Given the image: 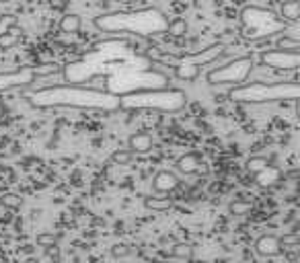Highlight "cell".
<instances>
[{
  "label": "cell",
  "mask_w": 300,
  "mask_h": 263,
  "mask_svg": "<svg viewBox=\"0 0 300 263\" xmlns=\"http://www.w3.org/2000/svg\"><path fill=\"white\" fill-rule=\"evenodd\" d=\"M277 181H282V171H280L277 167H273L271 163H269L263 171H259V173L255 175V183H257L259 187H273Z\"/></svg>",
  "instance_id": "obj_15"
},
{
  "label": "cell",
  "mask_w": 300,
  "mask_h": 263,
  "mask_svg": "<svg viewBox=\"0 0 300 263\" xmlns=\"http://www.w3.org/2000/svg\"><path fill=\"white\" fill-rule=\"evenodd\" d=\"M27 101L35 109H95L113 113L119 109V97L87 84H54L35 89Z\"/></svg>",
  "instance_id": "obj_2"
},
{
  "label": "cell",
  "mask_w": 300,
  "mask_h": 263,
  "mask_svg": "<svg viewBox=\"0 0 300 263\" xmlns=\"http://www.w3.org/2000/svg\"><path fill=\"white\" fill-rule=\"evenodd\" d=\"M288 29V23L277 17L273 11L261 9V7H245L241 11V35L247 41H263L273 37L275 33H284Z\"/></svg>",
  "instance_id": "obj_6"
},
{
  "label": "cell",
  "mask_w": 300,
  "mask_h": 263,
  "mask_svg": "<svg viewBox=\"0 0 300 263\" xmlns=\"http://www.w3.org/2000/svg\"><path fill=\"white\" fill-rule=\"evenodd\" d=\"M167 15L159 9H138V11H121V13H107L95 19V27L109 35H140L153 37L161 35L167 29Z\"/></svg>",
  "instance_id": "obj_3"
},
{
  "label": "cell",
  "mask_w": 300,
  "mask_h": 263,
  "mask_svg": "<svg viewBox=\"0 0 300 263\" xmlns=\"http://www.w3.org/2000/svg\"><path fill=\"white\" fill-rule=\"evenodd\" d=\"M267 165H269V161H267L265 157H251V159L247 161V171H249L251 175H257V173L263 171Z\"/></svg>",
  "instance_id": "obj_24"
},
{
  "label": "cell",
  "mask_w": 300,
  "mask_h": 263,
  "mask_svg": "<svg viewBox=\"0 0 300 263\" xmlns=\"http://www.w3.org/2000/svg\"><path fill=\"white\" fill-rule=\"evenodd\" d=\"M0 202H3V206L9 208V210H17V208H21V204H23L21 195H17V193H5Z\"/></svg>",
  "instance_id": "obj_28"
},
{
  "label": "cell",
  "mask_w": 300,
  "mask_h": 263,
  "mask_svg": "<svg viewBox=\"0 0 300 263\" xmlns=\"http://www.w3.org/2000/svg\"><path fill=\"white\" fill-rule=\"evenodd\" d=\"M21 39H23V29H21L19 23H17V25H13L7 33L0 35V50H13Z\"/></svg>",
  "instance_id": "obj_16"
},
{
  "label": "cell",
  "mask_w": 300,
  "mask_h": 263,
  "mask_svg": "<svg viewBox=\"0 0 300 263\" xmlns=\"http://www.w3.org/2000/svg\"><path fill=\"white\" fill-rule=\"evenodd\" d=\"M280 17L286 23H298V19H300V3L298 0H286V3H282Z\"/></svg>",
  "instance_id": "obj_17"
},
{
  "label": "cell",
  "mask_w": 300,
  "mask_h": 263,
  "mask_svg": "<svg viewBox=\"0 0 300 263\" xmlns=\"http://www.w3.org/2000/svg\"><path fill=\"white\" fill-rule=\"evenodd\" d=\"M275 48H280V50H294V52H300V41L294 39V37L282 35V37L275 41Z\"/></svg>",
  "instance_id": "obj_25"
},
{
  "label": "cell",
  "mask_w": 300,
  "mask_h": 263,
  "mask_svg": "<svg viewBox=\"0 0 300 263\" xmlns=\"http://www.w3.org/2000/svg\"><path fill=\"white\" fill-rule=\"evenodd\" d=\"M64 76L72 84L103 80V91L117 97L142 89H163L169 82L167 74L155 68L153 56L136 52L121 39L95 46L84 58L66 64Z\"/></svg>",
  "instance_id": "obj_1"
},
{
  "label": "cell",
  "mask_w": 300,
  "mask_h": 263,
  "mask_svg": "<svg viewBox=\"0 0 300 263\" xmlns=\"http://www.w3.org/2000/svg\"><path fill=\"white\" fill-rule=\"evenodd\" d=\"M25 263H39V259H37V257H29Z\"/></svg>",
  "instance_id": "obj_31"
},
{
  "label": "cell",
  "mask_w": 300,
  "mask_h": 263,
  "mask_svg": "<svg viewBox=\"0 0 300 263\" xmlns=\"http://www.w3.org/2000/svg\"><path fill=\"white\" fill-rule=\"evenodd\" d=\"M228 97L237 103H275V101H294L300 97V84L296 80L286 82H243L234 86Z\"/></svg>",
  "instance_id": "obj_5"
},
{
  "label": "cell",
  "mask_w": 300,
  "mask_h": 263,
  "mask_svg": "<svg viewBox=\"0 0 300 263\" xmlns=\"http://www.w3.org/2000/svg\"><path fill=\"white\" fill-rule=\"evenodd\" d=\"M130 253H132V249H130V245H125V243H115V245H111V257H115V259H125Z\"/></svg>",
  "instance_id": "obj_29"
},
{
  "label": "cell",
  "mask_w": 300,
  "mask_h": 263,
  "mask_svg": "<svg viewBox=\"0 0 300 263\" xmlns=\"http://www.w3.org/2000/svg\"><path fill=\"white\" fill-rule=\"evenodd\" d=\"M80 27H82V19H80V15H76V13H66V15L60 19V31H62V33L72 35V33H78Z\"/></svg>",
  "instance_id": "obj_18"
},
{
  "label": "cell",
  "mask_w": 300,
  "mask_h": 263,
  "mask_svg": "<svg viewBox=\"0 0 300 263\" xmlns=\"http://www.w3.org/2000/svg\"><path fill=\"white\" fill-rule=\"evenodd\" d=\"M171 255L177 257V259H191V255H194V247H191V243H187V240H179V243L173 245Z\"/></svg>",
  "instance_id": "obj_21"
},
{
  "label": "cell",
  "mask_w": 300,
  "mask_h": 263,
  "mask_svg": "<svg viewBox=\"0 0 300 263\" xmlns=\"http://www.w3.org/2000/svg\"><path fill=\"white\" fill-rule=\"evenodd\" d=\"M19 23V17L17 15H13V13H7V15H0V35L3 33H7L13 25H17Z\"/></svg>",
  "instance_id": "obj_27"
},
{
  "label": "cell",
  "mask_w": 300,
  "mask_h": 263,
  "mask_svg": "<svg viewBox=\"0 0 300 263\" xmlns=\"http://www.w3.org/2000/svg\"><path fill=\"white\" fill-rule=\"evenodd\" d=\"M280 245H282V249H296L300 245V234L298 232H288V234L280 236Z\"/></svg>",
  "instance_id": "obj_26"
},
{
  "label": "cell",
  "mask_w": 300,
  "mask_h": 263,
  "mask_svg": "<svg viewBox=\"0 0 300 263\" xmlns=\"http://www.w3.org/2000/svg\"><path fill=\"white\" fill-rule=\"evenodd\" d=\"M155 146V140L148 132H134V134L127 138V148L134 152V155H146L150 152Z\"/></svg>",
  "instance_id": "obj_14"
},
{
  "label": "cell",
  "mask_w": 300,
  "mask_h": 263,
  "mask_svg": "<svg viewBox=\"0 0 300 263\" xmlns=\"http://www.w3.org/2000/svg\"><path fill=\"white\" fill-rule=\"evenodd\" d=\"M144 208L153 210V212H169L173 208L171 198H159V195H148L144 198Z\"/></svg>",
  "instance_id": "obj_19"
},
{
  "label": "cell",
  "mask_w": 300,
  "mask_h": 263,
  "mask_svg": "<svg viewBox=\"0 0 300 263\" xmlns=\"http://www.w3.org/2000/svg\"><path fill=\"white\" fill-rule=\"evenodd\" d=\"M259 62L261 66H267L271 70H296L300 66V52H294V50H265L261 52L259 56Z\"/></svg>",
  "instance_id": "obj_10"
},
{
  "label": "cell",
  "mask_w": 300,
  "mask_h": 263,
  "mask_svg": "<svg viewBox=\"0 0 300 263\" xmlns=\"http://www.w3.org/2000/svg\"><path fill=\"white\" fill-rule=\"evenodd\" d=\"M187 105V97L179 89H142L119 97V109H155L177 113Z\"/></svg>",
  "instance_id": "obj_4"
},
{
  "label": "cell",
  "mask_w": 300,
  "mask_h": 263,
  "mask_svg": "<svg viewBox=\"0 0 300 263\" xmlns=\"http://www.w3.org/2000/svg\"><path fill=\"white\" fill-rule=\"evenodd\" d=\"M7 3H11V0H0V5H7Z\"/></svg>",
  "instance_id": "obj_32"
},
{
  "label": "cell",
  "mask_w": 300,
  "mask_h": 263,
  "mask_svg": "<svg viewBox=\"0 0 300 263\" xmlns=\"http://www.w3.org/2000/svg\"><path fill=\"white\" fill-rule=\"evenodd\" d=\"M177 187H179V177L173 171L163 169L153 177V191L155 193H171Z\"/></svg>",
  "instance_id": "obj_12"
},
{
  "label": "cell",
  "mask_w": 300,
  "mask_h": 263,
  "mask_svg": "<svg viewBox=\"0 0 300 263\" xmlns=\"http://www.w3.org/2000/svg\"><path fill=\"white\" fill-rule=\"evenodd\" d=\"M58 70H60L58 64H39V66H27V68H19V70L0 72V93L29 86L31 82H35V78L52 76Z\"/></svg>",
  "instance_id": "obj_9"
},
{
  "label": "cell",
  "mask_w": 300,
  "mask_h": 263,
  "mask_svg": "<svg viewBox=\"0 0 300 263\" xmlns=\"http://www.w3.org/2000/svg\"><path fill=\"white\" fill-rule=\"evenodd\" d=\"M253 66H255L253 56H241V58H234V60H230L228 64H224L220 68L210 70L206 74V78H208L210 84H232V86H239V84L249 80V76L253 72Z\"/></svg>",
  "instance_id": "obj_8"
},
{
  "label": "cell",
  "mask_w": 300,
  "mask_h": 263,
  "mask_svg": "<svg viewBox=\"0 0 300 263\" xmlns=\"http://www.w3.org/2000/svg\"><path fill=\"white\" fill-rule=\"evenodd\" d=\"M132 159H134V152H132L130 148H117V150L111 152V163H113V165H119V167L130 165Z\"/></svg>",
  "instance_id": "obj_22"
},
{
  "label": "cell",
  "mask_w": 300,
  "mask_h": 263,
  "mask_svg": "<svg viewBox=\"0 0 300 263\" xmlns=\"http://www.w3.org/2000/svg\"><path fill=\"white\" fill-rule=\"evenodd\" d=\"M282 245H280V236H275V234H263V236H259L257 240H255V253L259 255V257H267V259H271V257H277V255H282Z\"/></svg>",
  "instance_id": "obj_11"
},
{
  "label": "cell",
  "mask_w": 300,
  "mask_h": 263,
  "mask_svg": "<svg viewBox=\"0 0 300 263\" xmlns=\"http://www.w3.org/2000/svg\"><path fill=\"white\" fill-rule=\"evenodd\" d=\"M37 245H39V247H52V245H58V236L52 234V232H39V234H37Z\"/></svg>",
  "instance_id": "obj_30"
},
{
  "label": "cell",
  "mask_w": 300,
  "mask_h": 263,
  "mask_svg": "<svg viewBox=\"0 0 300 263\" xmlns=\"http://www.w3.org/2000/svg\"><path fill=\"white\" fill-rule=\"evenodd\" d=\"M165 33H169L171 37H183V35L187 33V21H185V19H181V17L171 19V21L167 23Z\"/></svg>",
  "instance_id": "obj_20"
},
{
  "label": "cell",
  "mask_w": 300,
  "mask_h": 263,
  "mask_svg": "<svg viewBox=\"0 0 300 263\" xmlns=\"http://www.w3.org/2000/svg\"><path fill=\"white\" fill-rule=\"evenodd\" d=\"M222 56H224V43H212L206 50L196 52V54H185V56H179V58L169 56V58H165V62H171V66L175 68V76L179 80L194 82V80H198L204 66L216 62Z\"/></svg>",
  "instance_id": "obj_7"
},
{
  "label": "cell",
  "mask_w": 300,
  "mask_h": 263,
  "mask_svg": "<svg viewBox=\"0 0 300 263\" xmlns=\"http://www.w3.org/2000/svg\"><path fill=\"white\" fill-rule=\"evenodd\" d=\"M228 212L234 216H247L249 212H253V204L247 200H234V202H230Z\"/></svg>",
  "instance_id": "obj_23"
},
{
  "label": "cell",
  "mask_w": 300,
  "mask_h": 263,
  "mask_svg": "<svg viewBox=\"0 0 300 263\" xmlns=\"http://www.w3.org/2000/svg\"><path fill=\"white\" fill-rule=\"evenodd\" d=\"M175 169H177L181 175H196V173L204 171L206 167H204V161H202L200 155H196V152H187V155H183V157L177 159Z\"/></svg>",
  "instance_id": "obj_13"
}]
</instances>
